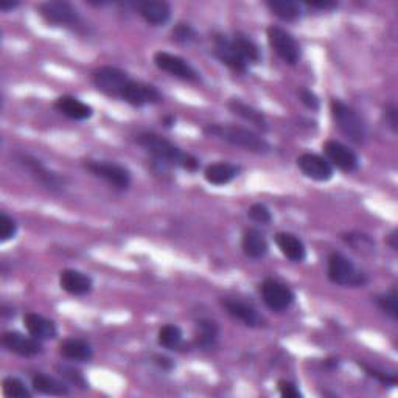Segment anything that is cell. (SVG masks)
<instances>
[{"label":"cell","mask_w":398,"mask_h":398,"mask_svg":"<svg viewBox=\"0 0 398 398\" xmlns=\"http://www.w3.org/2000/svg\"><path fill=\"white\" fill-rule=\"evenodd\" d=\"M137 143L145 148L151 156L160 164H173L185 168L187 172H197L199 160L177 148L170 140H167L155 132H142L137 135Z\"/></svg>","instance_id":"cell-1"},{"label":"cell","mask_w":398,"mask_h":398,"mask_svg":"<svg viewBox=\"0 0 398 398\" xmlns=\"http://www.w3.org/2000/svg\"><path fill=\"white\" fill-rule=\"evenodd\" d=\"M204 132L207 135H216V137L232 143L235 147L256 152V155H268L271 151V145L263 137H260L258 134L244 128H236V126L226 125H209L206 126Z\"/></svg>","instance_id":"cell-2"},{"label":"cell","mask_w":398,"mask_h":398,"mask_svg":"<svg viewBox=\"0 0 398 398\" xmlns=\"http://www.w3.org/2000/svg\"><path fill=\"white\" fill-rule=\"evenodd\" d=\"M330 108H332V117L336 126L345 137L350 139L353 143H364L367 137V130L357 111L344 105L340 100H332Z\"/></svg>","instance_id":"cell-3"},{"label":"cell","mask_w":398,"mask_h":398,"mask_svg":"<svg viewBox=\"0 0 398 398\" xmlns=\"http://www.w3.org/2000/svg\"><path fill=\"white\" fill-rule=\"evenodd\" d=\"M328 278L341 286H362L367 283V276L355 266L350 258H347L340 252L330 253Z\"/></svg>","instance_id":"cell-4"},{"label":"cell","mask_w":398,"mask_h":398,"mask_svg":"<svg viewBox=\"0 0 398 398\" xmlns=\"http://www.w3.org/2000/svg\"><path fill=\"white\" fill-rule=\"evenodd\" d=\"M88 170L100 177V179L111 184L112 187L118 190H128L131 185V174L125 167L108 162V160H88L86 162Z\"/></svg>","instance_id":"cell-5"},{"label":"cell","mask_w":398,"mask_h":398,"mask_svg":"<svg viewBox=\"0 0 398 398\" xmlns=\"http://www.w3.org/2000/svg\"><path fill=\"white\" fill-rule=\"evenodd\" d=\"M268 41L274 52L281 56L286 64L294 66L300 61L302 50H300L299 42L295 41L286 30H283L281 27H269L268 28Z\"/></svg>","instance_id":"cell-6"},{"label":"cell","mask_w":398,"mask_h":398,"mask_svg":"<svg viewBox=\"0 0 398 398\" xmlns=\"http://www.w3.org/2000/svg\"><path fill=\"white\" fill-rule=\"evenodd\" d=\"M94 83L97 89L108 97L122 98L130 78L123 70L115 69V67H101L94 73Z\"/></svg>","instance_id":"cell-7"},{"label":"cell","mask_w":398,"mask_h":398,"mask_svg":"<svg viewBox=\"0 0 398 398\" xmlns=\"http://www.w3.org/2000/svg\"><path fill=\"white\" fill-rule=\"evenodd\" d=\"M39 14L48 23L52 25H64V27H73L80 22L78 11L69 2H61V0H52V2H44L39 5Z\"/></svg>","instance_id":"cell-8"},{"label":"cell","mask_w":398,"mask_h":398,"mask_svg":"<svg viewBox=\"0 0 398 398\" xmlns=\"http://www.w3.org/2000/svg\"><path fill=\"white\" fill-rule=\"evenodd\" d=\"M18 162L28 173H31V176L35 177V179L41 185H44L47 190H50V192L63 190L64 181L55 172H52V170H50V168H47L44 164H42L39 159L33 157V156H28V155H21L18 157Z\"/></svg>","instance_id":"cell-9"},{"label":"cell","mask_w":398,"mask_h":398,"mask_svg":"<svg viewBox=\"0 0 398 398\" xmlns=\"http://www.w3.org/2000/svg\"><path fill=\"white\" fill-rule=\"evenodd\" d=\"M261 298L266 307L273 311H285L294 303V293L286 285L273 281H265L261 285Z\"/></svg>","instance_id":"cell-10"},{"label":"cell","mask_w":398,"mask_h":398,"mask_svg":"<svg viewBox=\"0 0 398 398\" xmlns=\"http://www.w3.org/2000/svg\"><path fill=\"white\" fill-rule=\"evenodd\" d=\"M155 64L157 66V69L170 73L173 76H177V78L181 80H187V81L199 80V73L181 56H176L168 52H157L155 55Z\"/></svg>","instance_id":"cell-11"},{"label":"cell","mask_w":398,"mask_h":398,"mask_svg":"<svg viewBox=\"0 0 398 398\" xmlns=\"http://www.w3.org/2000/svg\"><path fill=\"white\" fill-rule=\"evenodd\" d=\"M324 152L327 156V160L332 167L340 168L342 172H355L360 165L358 156L355 152L347 148L344 143L336 142V140H328L324 143Z\"/></svg>","instance_id":"cell-12"},{"label":"cell","mask_w":398,"mask_h":398,"mask_svg":"<svg viewBox=\"0 0 398 398\" xmlns=\"http://www.w3.org/2000/svg\"><path fill=\"white\" fill-rule=\"evenodd\" d=\"M122 98L126 101V103H130L131 106L140 108V106H145V105L159 103V101L162 100V95H160V92L155 86H151V84L130 80L128 86H126Z\"/></svg>","instance_id":"cell-13"},{"label":"cell","mask_w":398,"mask_h":398,"mask_svg":"<svg viewBox=\"0 0 398 398\" xmlns=\"http://www.w3.org/2000/svg\"><path fill=\"white\" fill-rule=\"evenodd\" d=\"M2 345L6 350H10L11 353L19 355L23 358H33L36 357L42 352L41 341L36 337L25 336L19 332H6L2 336Z\"/></svg>","instance_id":"cell-14"},{"label":"cell","mask_w":398,"mask_h":398,"mask_svg":"<svg viewBox=\"0 0 398 398\" xmlns=\"http://www.w3.org/2000/svg\"><path fill=\"white\" fill-rule=\"evenodd\" d=\"M298 167L305 176L319 182L330 181L333 177V167L330 165L328 160L318 155H311V152L299 156Z\"/></svg>","instance_id":"cell-15"},{"label":"cell","mask_w":398,"mask_h":398,"mask_svg":"<svg viewBox=\"0 0 398 398\" xmlns=\"http://www.w3.org/2000/svg\"><path fill=\"white\" fill-rule=\"evenodd\" d=\"M215 55L219 61L226 64L234 72L244 73L248 69V63L236 53V50L232 46V41H229L226 36L215 38Z\"/></svg>","instance_id":"cell-16"},{"label":"cell","mask_w":398,"mask_h":398,"mask_svg":"<svg viewBox=\"0 0 398 398\" xmlns=\"http://www.w3.org/2000/svg\"><path fill=\"white\" fill-rule=\"evenodd\" d=\"M59 285L72 295H86L92 291V278L75 269H64L59 274Z\"/></svg>","instance_id":"cell-17"},{"label":"cell","mask_w":398,"mask_h":398,"mask_svg":"<svg viewBox=\"0 0 398 398\" xmlns=\"http://www.w3.org/2000/svg\"><path fill=\"white\" fill-rule=\"evenodd\" d=\"M23 325L27 328V332L39 341L55 340L58 335L56 325L52 320H48L41 315H36V313H27V315L23 316Z\"/></svg>","instance_id":"cell-18"},{"label":"cell","mask_w":398,"mask_h":398,"mask_svg":"<svg viewBox=\"0 0 398 398\" xmlns=\"http://www.w3.org/2000/svg\"><path fill=\"white\" fill-rule=\"evenodd\" d=\"M223 307L227 310L229 315H231L234 319L240 320V323H243L244 325L248 327L263 325V318L258 315V311L256 308H252L248 303L226 299L223 300Z\"/></svg>","instance_id":"cell-19"},{"label":"cell","mask_w":398,"mask_h":398,"mask_svg":"<svg viewBox=\"0 0 398 398\" xmlns=\"http://www.w3.org/2000/svg\"><path fill=\"white\" fill-rule=\"evenodd\" d=\"M55 109L63 115L72 118V120H88V118H90L92 114H94V109L89 105L69 95L59 97L55 101Z\"/></svg>","instance_id":"cell-20"},{"label":"cell","mask_w":398,"mask_h":398,"mask_svg":"<svg viewBox=\"0 0 398 398\" xmlns=\"http://www.w3.org/2000/svg\"><path fill=\"white\" fill-rule=\"evenodd\" d=\"M276 244L288 260L295 261V263H300V261H303L305 257H307V249H305L303 241L299 239V236H295L293 234H288V232L277 234Z\"/></svg>","instance_id":"cell-21"},{"label":"cell","mask_w":398,"mask_h":398,"mask_svg":"<svg viewBox=\"0 0 398 398\" xmlns=\"http://www.w3.org/2000/svg\"><path fill=\"white\" fill-rule=\"evenodd\" d=\"M140 16L150 25H164L170 19L172 8L167 2H159V0H147L137 5Z\"/></svg>","instance_id":"cell-22"},{"label":"cell","mask_w":398,"mask_h":398,"mask_svg":"<svg viewBox=\"0 0 398 398\" xmlns=\"http://www.w3.org/2000/svg\"><path fill=\"white\" fill-rule=\"evenodd\" d=\"M241 168L227 164V162H219V164H211L206 168L204 177L209 184L214 185H226L232 182L236 176L240 174Z\"/></svg>","instance_id":"cell-23"},{"label":"cell","mask_w":398,"mask_h":398,"mask_svg":"<svg viewBox=\"0 0 398 398\" xmlns=\"http://www.w3.org/2000/svg\"><path fill=\"white\" fill-rule=\"evenodd\" d=\"M59 353L63 355V358L78 362L90 361L94 357V350L92 347L81 340H66L59 344Z\"/></svg>","instance_id":"cell-24"},{"label":"cell","mask_w":398,"mask_h":398,"mask_svg":"<svg viewBox=\"0 0 398 398\" xmlns=\"http://www.w3.org/2000/svg\"><path fill=\"white\" fill-rule=\"evenodd\" d=\"M243 251L249 258L258 260L263 258L268 253V241L256 229H251L243 235Z\"/></svg>","instance_id":"cell-25"},{"label":"cell","mask_w":398,"mask_h":398,"mask_svg":"<svg viewBox=\"0 0 398 398\" xmlns=\"http://www.w3.org/2000/svg\"><path fill=\"white\" fill-rule=\"evenodd\" d=\"M31 384L36 392L44 395H53V397L69 395V387H67L64 383H61V381H58L44 374H36L33 377Z\"/></svg>","instance_id":"cell-26"},{"label":"cell","mask_w":398,"mask_h":398,"mask_svg":"<svg viewBox=\"0 0 398 398\" xmlns=\"http://www.w3.org/2000/svg\"><path fill=\"white\" fill-rule=\"evenodd\" d=\"M229 109H231L235 115H239V117L244 118L246 122L256 125L257 128L263 130V131L268 130V122H266L265 115L260 111H257L256 108L243 103V101H240V100H232V101H229Z\"/></svg>","instance_id":"cell-27"},{"label":"cell","mask_w":398,"mask_h":398,"mask_svg":"<svg viewBox=\"0 0 398 398\" xmlns=\"http://www.w3.org/2000/svg\"><path fill=\"white\" fill-rule=\"evenodd\" d=\"M266 5L273 14L283 21H294L300 16V5L293 0H268Z\"/></svg>","instance_id":"cell-28"},{"label":"cell","mask_w":398,"mask_h":398,"mask_svg":"<svg viewBox=\"0 0 398 398\" xmlns=\"http://www.w3.org/2000/svg\"><path fill=\"white\" fill-rule=\"evenodd\" d=\"M232 46L236 50V53H239L246 63H257L260 59L257 46L253 44L248 36L241 35V33H236V35L234 36Z\"/></svg>","instance_id":"cell-29"},{"label":"cell","mask_w":398,"mask_h":398,"mask_svg":"<svg viewBox=\"0 0 398 398\" xmlns=\"http://www.w3.org/2000/svg\"><path fill=\"white\" fill-rule=\"evenodd\" d=\"M219 328L216 323L210 319H202L198 323V336H197V344L204 347V349H210L218 340Z\"/></svg>","instance_id":"cell-30"},{"label":"cell","mask_w":398,"mask_h":398,"mask_svg":"<svg viewBox=\"0 0 398 398\" xmlns=\"http://www.w3.org/2000/svg\"><path fill=\"white\" fill-rule=\"evenodd\" d=\"M157 341L168 350H179L182 347V330L177 325H165L159 330Z\"/></svg>","instance_id":"cell-31"},{"label":"cell","mask_w":398,"mask_h":398,"mask_svg":"<svg viewBox=\"0 0 398 398\" xmlns=\"http://www.w3.org/2000/svg\"><path fill=\"white\" fill-rule=\"evenodd\" d=\"M375 303L378 305V308L386 313L389 318H392L394 320L398 318V298H397V290H391L386 294L377 295Z\"/></svg>","instance_id":"cell-32"},{"label":"cell","mask_w":398,"mask_h":398,"mask_svg":"<svg viewBox=\"0 0 398 398\" xmlns=\"http://www.w3.org/2000/svg\"><path fill=\"white\" fill-rule=\"evenodd\" d=\"M344 240L347 241V244H350L355 251L361 252V253H370L375 249V243L370 240V236L360 234V232L347 234V235H344Z\"/></svg>","instance_id":"cell-33"},{"label":"cell","mask_w":398,"mask_h":398,"mask_svg":"<svg viewBox=\"0 0 398 398\" xmlns=\"http://www.w3.org/2000/svg\"><path fill=\"white\" fill-rule=\"evenodd\" d=\"M2 386H4V394L6 397H13V398H30L31 397V392L19 378L8 377L4 379Z\"/></svg>","instance_id":"cell-34"},{"label":"cell","mask_w":398,"mask_h":398,"mask_svg":"<svg viewBox=\"0 0 398 398\" xmlns=\"http://www.w3.org/2000/svg\"><path fill=\"white\" fill-rule=\"evenodd\" d=\"M172 39L179 44H192L198 39V33L189 23H177L172 31Z\"/></svg>","instance_id":"cell-35"},{"label":"cell","mask_w":398,"mask_h":398,"mask_svg":"<svg viewBox=\"0 0 398 398\" xmlns=\"http://www.w3.org/2000/svg\"><path fill=\"white\" fill-rule=\"evenodd\" d=\"M16 232H18V224L13 218L8 216L6 214L0 215V240L8 241L14 239Z\"/></svg>","instance_id":"cell-36"},{"label":"cell","mask_w":398,"mask_h":398,"mask_svg":"<svg viewBox=\"0 0 398 398\" xmlns=\"http://www.w3.org/2000/svg\"><path fill=\"white\" fill-rule=\"evenodd\" d=\"M248 214L253 219V221L260 223V224H269L271 221H273V215H271V211L263 204H253V206H251Z\"/></svg>","instance_id":"cell-37"},{"label":"cell","mask_w":398,"mask_h":398,"mask_svg":"<svg viewBox=\"0 0 398 398\" xmlns=\"http://www.w3.org/2000/svg\"><path fill=\"white\" fill-rule=\"evenodd\" d=\"M58 372L61 374L64 378H67L70 381V383H73L75 386H80L83 389H86L88 384H86V379L83 378V375L80 374L78 370H75L72 367H67V366H61V367H58Z\"/></svg>","instance_id":"cell-38"},{"label":"cell","mask_w":398,"mask_h":398,"mask_svg":"<svg viewBox=\"0 0 398 398\" xmlns=\"http://www.w3.org/2000/svg\"><path fill=\"white\" fill-rule=\"evenodd\" d=\"M278 392H281V395L283 398H300L302 397L300 391L295 387V384H293L291 381H285V379L278 381Z\"/></svg>","instance_id":"cell-39"},{"label":"cell","mask_w":398,"mask_h":398,"mask_svg":"<svg viewBox=\"0 0 398 398\" xmlns=\"http://www.w3.org/2000/svg\"><path fill=\"white\" fill-rule=\"evenodd\" d=\"M299 97H300L302 103L307 106L308 109H313V111H316V109H319V98L315 94H313L311 90L302 88L299 90Z\"/></svg>","instance_id":"cell-40"},{"label":"cell","mask_w":398,"mask_h":398,"mask_svg":"<svg viewBox=\"0 0 398 398\" xmlns=\"http://www.w3.org/2000/svg\"><path fill=\"white\" fill-rule=\"evenodd\" d=\"M362 367L366 369L367 374L372 377V378H377L378 381H381L383 384H397V377L395 375H387V374H383V372H378L375 369H370L367 366H364L362 364Z\"/></svg>","instance_id":"cell-41"},{"label":"cell","mask_w":398,"mask_h":398,"mask_svg":"<svg viewBox=\"0 0 398 398\" xmlns=\"http://www.w3.org/2000/svg\"><path fill=\"white\" fill-rule=\"evenodd\" d=\"M384 112H386V120H387L389 126H391L394 132H397L398 131V111H397V106L389 105L386 108Z\"/></svg>","instance_id":"cell-42"},{"label":"cell","mask_w":398,"mask_h":398,"mask_svg":"<svg viewBox=\"0 0 398 398\" xmlns=\"http://www.w3.org/2000/svg\"><path fill=\"white\" fill-rule=\"evenodd\" d=\"M311 8H319V10H333L337 6L336 2H330V0H324V2H307Z\"/></svg>","instance_id":"cell-43"},{"label":"cell","mask_w":398,"mask_h":398,"mask_svg":"<svg viewBox=\"0 0 398 398\" xmlns=\"http://www.w3.org/2000/svg\"><path fill=\"white\" fill-rule=\"evenodd\" d=\"M18 6H19V2H6V0H2V2H0V10L2 11H10Z\"/></svg>","instance_id":"cell-44"},{"label":"cell","mask_w":398,"mask_h":398,"mask_svg":"<svg viewBox=\"0 0 398 398\" xmlns=\"http://www.w3.org/2000/svg\"><path fill=\"white\" fill-rule=\"evenodd\" d=\"M156 362L159 364L160 367H164V369H172L173 367V362L168 360V358H165V357H156Z\"/></svg>","instance_id":"cell-45"},{"label":"cell","mask_w":398,"mask_h":398,"mask_svg":"<svg viewBox=\"0 0 398 398\" xmlns=\"http://www.w3.org/2000/svg\"><path fill=\"white\" fill-rule=\"evenodd\" d=\"M395 241H397V231H394V232L391 234V236H389V243H391V248H392L394 251H397V248H398Z\"/></svg>","instance_id":"cell-46"}]
</instances>
